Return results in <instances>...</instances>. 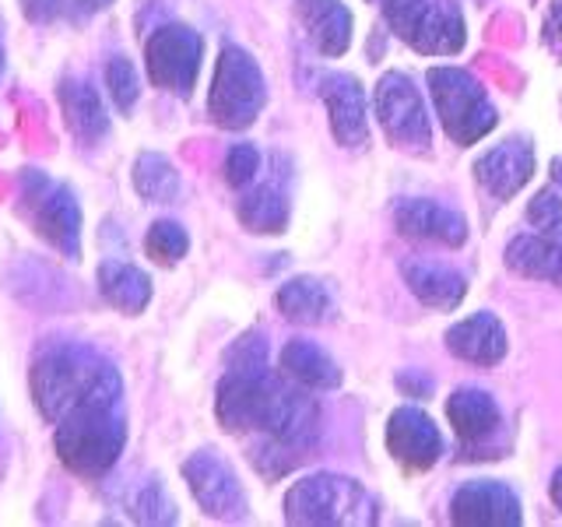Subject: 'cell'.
Instances as JSON below:
<instances>
[{
	"label": "cell",
	"mask_w": 562,
	"mask_h": 527,
	"mask_svg": "<svg viewBox=\"0 0 562 527\" xmlns=\"http://www.w3.org/2000/svg\"><path fill=\"white\" fill-rule=\"evenodd\" d=\"M324 105L330 116V131L338 137L341 148H362L369 137V120H366V88L351 75H330L324 78Z\"/></svg>",
	"instance_id": "9a60e30c"
},
{
	"label": "cell",
	"mask_w": 562,
	"mask_h": 527,
	"mask_svg": "<svg viewBox=\"0 0 562 527\" xmlns=\"http://www.w3.org/2000/svg\"><path fill=\"white\" fill-rule=\"evenodd\" d=\"M75 4L85 11V14H99V11H105L113 4V0H75Z\"/></svg>",
	"instance_id": "d590c367"
},
{
	"label": "cell",
	"mask_w": 562,
	"mask_h": 527,
	"mask_svg": "<svg viewBox=\"0 0 562 527\" xmlns=\"http://www.w3.org/2000/svg\"><path fill=\"white\" fill-rule=\"evenodd\" d=\"M204 60V40L187 25H162L145 43V67L155 88L187 99Z\"/></svg>",
	"instance_id": "52a82bcc"
},
{
	"label": "cell",
	"mask_w": 562,
	"mask_h": 527,
	"mask_svg": "<svg viewBox=\"0 0 562 527\" xmlns=\"http://www.w3.org/2000/svg\"><path fill=\"white\" fill-rule=\"evenodd\" d=\"M60 464L78 474V479H102L110 471L123 447H127V418H123V401L85 404L64 415L53 433Z\"/></svg>",
	"instance_id": "7a4b0ae2"
},
{
	"label": "cell",
	"mask_w": 562,
	"mask_h": 527,
	"mask_svg": "<svg viewBox=\"0 0 562 527\" xmlns=\"http://www.w3.org/2000/svg\"><path fill=\"white\" fill-rule=\"evenodd\" d=\"M401 274L408 281V289L415 292L418 303H426L429 310H457L464 303L468 285L464 278L457 274L447 264H436L426 257H408L401 264Z\"/></svg>",
	"instance_id": "e0dca14e"
},
{
	"label": "cell",
	"mask_w": 562,
	"mask_h": 527,
	"mask_svg": "<svg viewBox=\"0 0 562 527\" xmlns=\"http://www.w3.org/2000/svg\"><path fill=\"white\" fill-rule=\"evenodd\" d=\"M32 25H49L64 14V0H18Z\"/></svg>",
	"instance_id": "d6a6232c"
},
{
	"label": "cell",
	"mask_w": 562,
	"mask_h": 527,
	"mask_svg": "<svg viewBox=\"0 0 562 527\" xmlns=\"http://www.w3.org/2000/svg\"><path fill=\"white\" fill-rule=\"evenodd\" d=\"M450 520L453 524H468V527H517L520 517V500L514 496V489L503 482H482L474 479L453 492L450 503Z\"/></svg>",
	"instance_id": "8fae6325"
},
{
	"label": "cell",
	"mask_w": 562,
	"mask_h": 527,
	"mask_svg": "<svg viewBox=\"0 0 562 527\" xmlns=\"http://www.w3.org/2000/svg\"><path fill=\"white\" fill-rule=\"evenodd\" d=\"M99 292L113 310L137 316L151 303V278L127 260H102L99 264Z\"/></svg>",
	"instance_id": "44dd1931"
},
{
	"label": "cell",
	"mask_w": 562,
	"mask_h": 527,
	"mask_svg": "<svg viewBox=\"0 0 562 527\" xmlns=\"http://www.w3.org/2000/svg\"><path fill=\"white\" fill-rule=\"evenodd\" d=\"M268 102V85L243 46H225L207 92V113L225 131H246Z\"/></svg>",
	"instance_id": "5b68a950"
},
{
	"label": "cell",
	"mask_w": 562,
	"mask_h": 527,
	"mask_svg": "<svg viewBox=\"0 0 562 527\" xmlns=\"http://www.w3.org/2000/svg\"><path fill=\"white\" fill-rule=\"evenodd\" d=\"M131 180L140 198L151 204H169V201H176V193H180V172H176V166L158 152L137 155Z\"/></svg>",
	"instance_id": "d4e9b609"
},
{
	"label": "cell",
	"mask_w": 562,
	"mask_h": 527,
	"mask_svg": "<svg viewBox=\"0 0 562 527\" xmlns=\"http://www.w3.org/2000/svg\"><path fill=\"white\" fill-rule=\"evenodd\" d=\"M549 492H552V503L562 509V468H555V474H552V485H549Z\"/></svg>",
	"instance_id": "8d00e7d4"
},
{
	"label": "cell",
	"mask_w": 562,
	"mask_h": 527,
	"mask_svg": "<svg viewBox=\"0 0 562 527\" xmlns=\"http://www.w3.org/2000/svg\"><path fill=\"white\" fill-rule=\"evenodd\" d=\"M281 373L310 386V391H334V386H341L338 362L306 338H295L281 348Z\"/></svg>",
	"instance_id": "7402d4cb"
},
{
	"label": "cell",
	"mask_w": 562,
	"mask_h": 527,
	"mask_svg": "<svg viewBox=\"0 0 562 527\" xmlns=\"http://www.w3.org/2000/svg\"><path fill=\"white\" fill-rule=\"evenodd\" d=\"M447 348L457 359L474 366H496L506 356V330L499 316L492 313H471L464 321H457L447 330Z\"/></svg>",
	"instance_id": "2e32d148"
},
{
	"label": "cell",
	"mask_w": 562,
	"mask_h": 527,
	"mask_svg": "<svg viewBox=\"0 0 562 527\" xmlns=\"http://www.w3.org/2000/svg\"><path fill=\"white\" fill-rule=\"evenodd\" d=\"M541 40H544V46H549V49L562 53V0H552L549 14H544Z\"/></svg>",
	"instance_id": "836d02e7"
},
{
	"label": "cell",
	"mask_w": 562,
	"mask_h": 527,
	"mask_svg": "<svg viewBox=\"0 0 562 527\" xmlns=\"http://www.w3.org/2000/svg\"><path fill=\"white\" fill-rule=\"evenodd\" d=\"M295 14L324 57H341L351 46V14L341 0H295Z\"/></svg>",
	"instance_id": "ffe728a7"
},
{
	"label": "cell",
	"mask_w": 562,
	"mask_h": 527,
	"mask_svg": "<svg viewBox=\"0 0 562 527\" xmlns=\"http://www.w3.org/2000/svg\"><path fill=\"white\" fill-rule=\"evenodd\" d=\"M447 418L457 433V439L464 444V457H474V450H482L479 457H488L485 447L503 433V412L492 401V394L474 391V386H461L447 401Z\"/></svg>",
	"instance_id": "7c38bea8"
},
{
	"label": "cell",
	"mask_w": 562,
	"mask_h": 527,
	"mask_svg": "<svg viewBox=\"0 0 562 527\" xmlns=\"http://www.w3.org/2000/svg\"><path fill=\"white\" fill-rule=\"evenodd\" d=\"M552 172H555V183H562V158H555V162H552Z\"/></svg>",
	"instance_id": "f35d334b"
},
{
	"label": "cell",
	"mask_w": 562,
	"mask_h": 527,
	"mask_svg": "<svg viewBox=\"0 0 562 527\" xmlns=\"http://www.w3.org/2000/svg\"><path fill=\"white\" fill-rule=\"evenodd\" d=\"M4 32V29H0ZM0 78H4V35H0Z\"/></svg>",
	"instance_id": "74e56055"
},
{
	"label": "cell",
	"mask_w": 562,
	"mask_h": 527,
	"mask_svg": "<svg viewBox=\"0 0 562 527\" xmlns=\"http://www.w3.org/2000/svg\"><path fill=\"white\" fill-rule=\"evenodd\" d=\"M527 222H531L541 236H552L562 243V198L555 190H541L527 204Z\"/></svg>",
	"instance_id": "f546056e"
},
{
	"label": "cell",
	"mask_w": 562,
	"mask_h": 527,
	"mask_svg": "<svg viewBox=\"0 0 562 527\" xmlns=\"http://www.w3.org/2000/svg\"><path fill=\"white\" fill-rule=\"evenodd\" d=\"M225 362H228V369H260V366H268V341H263V334L260 330L243 334V338L228 348Z\"/></svg>",
	"instance_id": "1f68e13d"
},
{
	"label": "cell",
	"mask_w": 562,
	"mask_h": 527,
	"mask_svg": "<svg viewBox=\"0 0 562 527\" xmlns=\"http://www.w3.org/2000/svg\"><path fill=\"white\" fill-rule=\"evenodd\" d=\"M474 172H479V183L492 193V198H514V193L535 176V148L531 137H509L503 145L488 148L479 162H474Z\"/></svg>",
	"instance_id": "5bb4252c"
},
{
	"label": "cell",
	"mask_w": 562,
	"mask_h": 527,
	"mask_svg": "<svg viewBox=\"0 0 562 527\" xmlns=\"http://www.w3.org/2000/svg\"><path fill=\"white\" fill-rule=\"evenodd\" d=\"M57 99H60V113L67 131L75 134L85 145H95L99 137H105L110 131V113L99 99V92L85 78H60L57 85Z\"/></svg>",
	"instance_id": "d6986e66"
},
{
	"label": "cell",
	"mask_w": 562,
	"mask_h": 527,
	"mask_svg": "<svg viewBox=\"0 0 562 527\" xmlns=\"http://www.w3.org/2000/svg\"><path fill=\"white\" fill-rule=\"evenodd\" d=\"M285 520L289 524H321V527L373 524L376 503L356 479H341V474H310V479H299L289 489Z\"/></svg>",
	"instance_id": "3957f363"
},
{
	"label": "cell",
	"mask_w": 562,
	"mask_h": 527,
	"mask_svg": "<svg viewBox=\"0 0 562 527\" xmlns=\"http://www.w3.org/2000/svg\"><path fill=\"white\" fill-rule=\"evenodd\" d=\"M236 215L246 228H250V233L274 236L289 225V201L281 198L274 187H257L239 201Z\"/></svg>",
	"instance_id": "484cf974"
},
{
	"label": "cell",
	"mask_w": 562,
	"mask_h": 527,
	"mask_svg": "<svg viewBox=\"0 0 562 527\" xmlns=\"http://www.w3.org/2000/svg\"><path fill=\"white\" fill-rule=\"evenodd\" d=\"M145 250L155 264H162V268H172V264H180L190 250V236L180 222H155L145 236Z\"/></svg>",
	"instance_id": "4316f807"
},
{
	"label": "cell",
	"mask_w": 562,
	"mask_h": 527,
	"mask_svg": "<svg viewBox=\"0 0 562 527\" xmlns=\"http://www.w3.org/2000/svg\"><path fill=\"white\" fill-rule=\"evenodd\" d=\"M373 113L380 120L383 134L391 137L397 148L426 152L432 145L426 102H422L415 81L408 75H401V70H386V75L376 81Z\"/></svg>",
	"instance_id": "8992f818"
},
{
	"label": "cell",
	"mask_w": 562,
	"mask_h": 527,
	"mask_svg": "<svg viewBox=\"0 0 562 527\" xmlns=\"http://www.w3.org/2000/svg\"><path fill=\"white\" fill-rule=\"evenodd\" d=\"M29 201H32V225L53 250L64 254L67 260L81 257V204L75 198V190L49 183L46 176L29 172Z\"/></svg>",
	"instance_id": "ba28073f"
},
{
	"label": "cell",
	"mask_w": 562,
	"mask_h": 527,
	"mask_svg": "<svg viewBox=\"0 0 562 527\" xmlns=\"http://www.w3.org/2000/svg\"><path fill=\"white\" fill-rule=\"evenodd\" d=\"M397 386H401V391L408 394V397H426V394L432 391V380H429V377H418L415 369H408V373H401V377H397Z\"/></svg>",
	"instance_id": "e575fe53"
},
{
	"label": "cell",
	"mask_w": 562,
	"mask_h": 527,
	"mask_svg": "<svg viewBox=\"0 0 562 527\" xmlns=\"http://www.w3.org/2000/svg\"><path fill=\"white\" fill-rule=\"evenodd\" d=\"M32 401L46 422H57L85 404L123 401V380L110 359L81 341L49 338L35 348L29 369Z\"/></svg>",
	"instance_id": "6da1fadb"
},
{
	"label": "cell",
	"mask_w": 562,
	"mask_h": 527,
	"mask_svg": "<svg viewBox=\"0 0 562 527\" xmlns=\"http://www.w3.org/2000/svg\"><path fill=\"white\" fill-rule=\"evenodd\" d=\"M183 482L190 496L207 517L215 520H243L250 503L236 479V471L228 468L215 450H198L183 461Z\"/></svg>",
	"instance_id": "9c48e42d"
},
{
	"label": "cell",
	"mask_w": 562,
	"mask_h": 527,
	"mask_svg": "<svg viewBox=\"0 0 562 527\" xmlns=\"http://www.w3.org/2000/svg\"><path fill=\"white\" fill-rule=\"evenodd\" d=\"M509 271L562 285V246L552 236H517L506 246Z\"/></svg>",
	"instance_id": "cb8c5ba5"
},
{
	"label": "cell",
	"mask_w": 562,
	"mask_h": 527,
	"mask_svg": "<svg viewBox=\"0 0 562 527\" xmlns=\"http://www.w3.org/2000/svg\"><path fill=\"white\" fill-rule=\"evenodd\" d=\"M386 450L404 471H429L443 453V436L422 408H397L386 422Z\"/></svg>",
	"instance_id": "30bf717a"
},
{
	"label": "cell",
	"mask_w": 562,
	"mask_h": 527,
	"mask_svg": "<svg viewBox=\"0 0 562 527\" xmlns=\"http://www.w3.org/2000/svg\"><path fill=\"white\" fill-rule=\"evenodd\" d=\"M464 18L450 0H429L426 11L415 22L408 46L426 53V57H453V53L464 49Z\"/></svg>",
	"instance_id": "ac0fdd59"
},
{
	"label": "cell",
	"mask_w": 562,
	"mask_h": 527,
	"mask_svg": "<svg viewBox=\"0 0 562 527\" xmlns=\"http://www.w3.org/2000/svg\"><path fill=\"white\" fill-rule=\"evenodd\" d=\"M429 96L436 116L443 123L453 145H479V141L496 127V110L485 96L482 81L461 67H432L429 70Z\"/></svg>",
	"instance_id": "277c9868"
},
{
	"label": "cell",
	"mask_w": 562,
	"mask_h": 527,
	"mask_svg": "<svg viewBox=\"0 0 562 527\" xmlns=\"http://www.w3.org/2000/svg\"><path fill=\"white\" fill-rule=\"evenodd\" d=\"M260 169V152L254 145H233L225 155V180L228 187H246V183H254V176Z\"/></svg>",
	"instance_id": "4dcf8cb0"
},
{
	"label": "cell",
	"mask_w": 562,
	"mask_h": 527,
	"mask_svg": "<svg viewBox=\"0 0 562 527\" xmlns=\"http://www.w3.org/2000/svg\"><path fill=\"white\" fill-rule=\"evenodd\" d=\"M131 514H134V520H140V524H176V520H180V514H176V503L169 500L166 485L158 482V479L145 482V485H140V489L134 492Z\"/></svg>",
	"instance_id": "83f0119b"
},
{
	"label": "cell",
	"mask_w": 562,
	"mask_h": 527,
	"mask_svg": "<svg viewBox=\"0 0 562 527\" xmlns=\"http://www.w3.org/2000/svg\"><path fill=\"white\" fill-rule=\"evenodd\" d=\"M274 303L281 316L292 324H327L334 316V295L324 281L316 278H292L278 289Z\"/></svg>",
	"instance_id": "603a6c76"
},
{
	"label": "cell",
	"mask_w": 562,
	"mask_h": 527,
	"mask_svg": "<svg viewBox=\"0 0 562 527\" xmlns=\"http://www.w3.org/2000/svg\"><path fill=\"white\" fill-rule=\"evenodd\" d=\"M105 88H110V99L120 113H131L134 102L140 96V78H137V67L127 57H113L105 64Z\"/></svg>",
	"instance_id": "f1b7e54d"
},
{
	"label": "cell",
	"mask_w": 562,
	"mask_h": 527,
	"mask_svg": "<svg viewBox=\"0 0 562 527\" xmlns=\"http://www.w3.org/2000/svg\"><path fill=\"white\" fill-rule=\"evenodd\" d=\"M394 222L397 233L418 239V243H439V246H464L468 239V222L464 215H457L453 208L426 201V198H412L401 201L394 208Z\"/></svg>",
	"instance_id": "4fadbf2b"
}]
</instances>
